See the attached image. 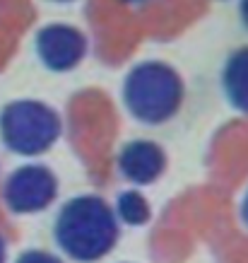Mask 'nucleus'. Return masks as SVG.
Wrapping results in <instances>:
<instances>
[{
  "mask_svg": "<svg viewBox=\"0 0 248 263\" xmlns=\"http://www.w3.org/2000/svg\"><path fill=\"white\" fill-rule=\"evenodd\" d=\"M58 193V179L44 164H24L5 181L3 198L12 213H39Z\"/></svg>",
  "mask_w": 248,
  "mask_h": 263,
  "instance_id": "4",
  "label": "nucleus"
},
{
  "mask_svg": "<svg viewBox=\"0 0 248 263\" xmlns=\"http://www.w3.org/2000/svg\"><path fill=\"white\" fill-rule=\"evenodd\" d=\"M17 263H63L56 254H48L44 249H32V251H24Z\"/></svg>",
  "mask_w": 248,
  "mask_h": 263,
  "instance_id": "9",
  "label": "nucleus"
},
{
  "mask_svg": "<svg viewBox=\"0 0 248 263\" xmlns=\"http://www.w3.org/2000/svg\"><path fill=\"white\" fill-rule=\"evenodd\" d=\"M36 53L41 63L53 72L72 70L87 53V39L77 27L70 24H46L36 32Z\"/></svg>",
  "mask_w": 248,
  "mask_h": 263,
  "instance_id": "5",
  "label": "nucleus"
},
{
  "mask_svg": "<svg viewBox=\"0 0 248 263\" xmlns=\"http://www.w3.org/2000/svg\"><path fill=\"white\" fill-rule=\"evenodd\" d=\"M56 3H68V0H56Z\"/></svg>",
  "mask_w": 248,
  "mask_h": 263,
  "instance_id": "14",
  "label": "nucleus"
},
{
  "mask_svg": "<svg viewBox=\"0 0 248 263\" xmlns=\"http://www.w3.org/2000/svg\"><path fill=\"white\" fill-rule=\"evenodd\" d=\"M241 220L248 224V191H246V196H243V200H241Z\"/></svg>",
  "mask_w": 248,
  "mask_h": 263,
  "instance_id": "11",
  "label": "nucleus"
},
{
  "mask_svg": "<svg viewBox=\"0 0 248 263\" xmlns=\"http://www.w3.org/2000/svg\"><path fill=\"white\" fill-rule=\"evenodd\" d=\"M60 136V116L36 99H17L0 111V138L17 155H41L53 147Z\"/></svg>",
  "mask_w": 248,
  "mask_h": 263,
  "instance_id": "3",
  "label": "nucleus"
},
{
  "mask_svg": "<svg viewBox=\"0 0 248 263\" xmlns=\"http://www.w3.org/2000/svg\"><path fill=\"white\" fill-rule=\"evenodd\" d=\"M222 89L236 111L248 114V46L229 53L222 68Z\"/></svg>",
  "mask_w": 248,
  "mask_h": 263,
  "instance_id": "7",
  "label": "nucleus"
},
{
  "mask_svg": "<svg viewBox=\"0 0 248 263\" xmlns=\"http://www.w3.org/2000/svg\"><path fill=\"white\" fill-rule=\"evenodd\" d=\"M239 17H241V22H243V27L248 29V0H241L239 3Z\"/></svg>",
  "mask_w": 248,
  "mask_h": 263,
  "instance_id": "10",
  "label": "nucleus"
},
{
  "mask_svg": "<svg viewBox=\"0 0 248 263\" xmlns=\"http://www.w3.org/2000/svg\"><path fill=\"white\" fill-rule=\"evenodd\" d=\"M116 213L126 224L130 227H137V224H144L150 220V205L147 200L142 198V193L137 191H123L116 200Z\"/></svg>",
  "mask_w": 248,
  "mask_h": 263,
  "instance_id": "8",
  "label": "nucleus"
},
{
  "mask_svg": "<svg viewBox=\"0 0 248 263\" xmlns=\"http://www.w3.org/2000/svg\"><path fill=\"white\" fill-rule=\"evenodd\" d=\"M53 234L70 258L92 263L109 254L118 241V220L104 198L77 196L60 208Z\"/></svg>",
  "mask_w": 248,
  "mask_h": 263,
  "instance_id": "1",
  "label": "nucleus"
},
{
  "mask_svg": "<svg viewBox=\"0 0 248 263\" xmlns=\"http://www.w3.org/2000/svg\"><path fill=\"white\" fill-rule=\"evenodd\" d=\"M123 104L133 119L159 126L183 104V80L169 63L142 61L123 80Z\"/></svg>",
  "mask_w": 248,
  "mask_h": 263,
  "instance_id": "2",
  "label": "nucleus"
},
{
  "mask_svg": "<svg viewBox=\"0 0 248 263\" xmlns=\"http://www.w3.org/2000/svg\"><path fill=\"white\" fill-rule=\"evenodd\" d=\"M120 3H126V5H142L147 0H120Z\"/></svg>",
  "mask_w": 248,
  "mask_h": 263,
  "instance_id": "13",
  "label": "nucleus"
},
{
  "mask_svg": "<svg viewBox=\"0 0 248 263\" xmlns=\"http://www.w3.org/2000/svg\"><path fill=\"white\" fill-rule=\"evenodd\" d=\"M5 254H8V247H5V239L0 237V263H5Z\"/></svg>",
  "mask_w": 248,
  "mask_h": 263,
  "instance_id": "12",
  "label": "nucleus"
},
{
  "mask_svg": "<svg viewBox=\"0 0 248 263\" xmlns=\"http://www.w3.org/2000/svg\"><path fill=\"white\" fill-rule=\"evenodd\" d=\"M167 167V155L154 140H130L118 152V169L133 183H152Z\"/></svg>",
  "mask_w": 248,
  "mask_h": 263,
  "instance_id": "6",
  "label": "nucleus"
}]
</instances>
